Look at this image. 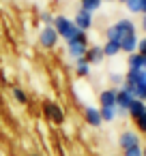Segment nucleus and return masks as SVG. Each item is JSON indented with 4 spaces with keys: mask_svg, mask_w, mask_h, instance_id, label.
Masks as SVG:
<instances>
[{
    "mask_svg": "<svg viewBox=\"0 0 146 156\" xmlns=\"http://www.w3.org/2000/svg\"><path fill=\"white\" fill-rule=\"evenodd\" d=\"M54 30L58 32V37L60 39H65V43H69V41H73L77 34H80V28L73 24V20L71 17H67V15H56L54 17Z\"/></svg>",
    "mask_w": 146,
    "mask_h": 156,
    "instance_id": "1",
    "label": "nucleus"
},
{
    "mask_svg": "<svg viewBox=\"0 0 146 156\" xmlns=\"http://www.w3.org/2000/svg\"><path fill=\"white\" fill-rule=\"evenodd\" d=\"M131 32H135V24L131 22V20H118L114 26H110L107 30H105V39L107 41H116V43H120L122 41V37H127V34H131Z\"/></svg>",
    "mask_w": 146,
    "mask_h": 156,
    "instance_id": "2",
    "label": "nucleus"
},
{
    "mask_svg": "<svg viewBox=\"0 0 146 156\" xmlns=\"http://www.w3.org/2000/svg\"><path fill=\"white\" fill-rule=\"evenodd\" d=\"M88 47H90V45H88V34L80 30V34H77L73 41H69V43H67V56L75 62V60H80V58H84V56H86Z\"/></svg>",
    "mask_w": 146,
    "mask_h": 156,
    "instance_id": "3",
    "label": "nucleus"
},
{
    "mask_svg": "<svg viewBox=\"0 0 146 156\" xmlns=\"http://www.w3.org/2000/svg\"><path fill=\"white\" fill-rule=\"evenodd\" d=\"M58 41H60V37H58V32L54 30V26H43V28L39 30V45H41L43 49H54V47L58 45Z\"/></svg>",
    "mask_w": 146,
    "mask_h": 156,
    "instance_id": "4",
    "label": "nucleus"
},
{
    "mask_svg": "<svg viewBox=\"0 0 146 156\" xmlns=\"http://www.w3.org/2000/svg\"><path fill=\"white\" fill-rule=\"evenodd\" d=\"M41 109H43L45 120H50V122H54V124H62V122H65V111H62V107L56 105L54 101H45Z\"/></svg>",
    "mask_w": 146,
    "mask_h": 156,
    "instance_id": "5",
    "label": "nucleus"
},
{
    "mask_svg": "<svg viewBox=\"0 0 146 156\" xmlns=\"http://www.w3.org/2000/svg\"><path fill=\"white\" fill-rule=\"evenodd\" d=\"M135 101V96L127 90V88H118L116 90V109H120V111H127L129 113V107H131V103Z\"/></svg>",
    "mask_w": 146,
    "mask_h": 156,
    "instance_id": "6",
    "label": "nucleus"
},
{
    "mask_svg": "<svg viewBox=\"0 0 146 156\" xmlns=\"http://www.w3.org/2000/svg\"><path fill=\"white\" fill-rule=\"evenodd\" d=\"M73 24H75L82 32H88V30L92 28V13H90V11L80 9V11L75 13V17H73Z\"/></svg>",
    "mask_w": 146,
    "mask_h": 156,
    "instance_id": "7",
    "label": "nucleus"
},
{
    "mask_svg": "<svg viewBox=\"0 0 146 156\" xmlns=\"http://www.w3.org/2000/svg\"><path fill=\"white\" fill-rule=\"evenodd\" d=\"M118 145H120L122 150L135 147V145H140V135L133 133V130H125V133H120V137H118Z\"/></svg>",
    "mask_w": 146,
    "mask_h": 156,
    "instance_id": "8",
    "label": "nucleus"
},
{
    "mask_svg": "<svg viewBox=\"0 0 146 156\" xmlns=\"http://www.w3.org/2000/svg\"><path fill=\"white\" fill-rule=\"evenodd\" d=\"M137 43H140L137 32H131V34L122 37V41H120V51H125L127 56H129V54H135V51H137Z\"/></svg>",
    "mask_w": 146,
    "mask_h": 156,
    "instance_id": "9",
    "label": "nucleus"
},
{
    "mask_svg": "<svg viewBox=\"0 0 146 156\" xmlns=\"http://www.w3.org/2000/svg\"><path fill=\"white\" fill-rule=\"evenodd\" d=\"M84 58H86V62H88L90 66H95V64H101V62L105 60V56H103V49H101V45H90Z\"/></svg>",
    "mask_w": 146,
    "mask_h": 156,
    "instance_id": "10",
    "label": "nucleus"
},
{
    "mask_svg": "<svg viewBox=\"0 0 146 156\" xmlns=\"http://www.w3.org/2000/svg\"><path fill=\"white\" fill-rule=\"evenodd\" d=\"M84 120H86V124H90V126H95V128H99V126L103 124L101 113H99L97 107H84Z\"/></svg>",
    "mask_w": 146,
    "mask_h": 156,
    "instance_id": "11",
    "label": "nucleus"
},
{
    "mask_svg": "<svg viewBox=\"0 0 146 156\" xmlns=\"http://www.w3.org/2000/svg\"><path fill=\"white\" fill-rule=\"evenodd\" d=\"M116 90L118 88H107L99 94V107H116Z\"/></svg>",
    "mask_w": 146,
    "mask_h": 156,
    "instance_id": "12",
    "label": "nucleus"
},
{
    "mask_svg": "<svg viewBox=\"0 0 146 156\" xmlns=\"http://www.w3.org/2000/svg\"><path fill=\"white\" fill-rule=\"evenodd\" d=\"M101 49H103V56H105V58H114V56L120 54V43H116V41H105V45H101Z\"/></svg>",
    "mask_w": 146,
    "mask_h": 156,
    "instance_id": "13",
    "label": "nucleus"
},
{
    "mask_svg": "<svg viewBox=\"0 0 146 156\" xmlns=\"http://www.w3.org/2000/svg\"><path fill=\"white\" fill-rule=\"evenodd\" d=\"M75 75L80 77V79H84V77H88L90 75V64L86 62V58H80V60H75Z\"/></svg>",
    "mask_w": 146,
    "mask_h": 156,
    "instance_id": "14",
    "label": "nucleus"
},
{
    "mask_svg": "<svg viewBox=\"0 0 146 156\" xmlns=\"http://www.w3.org/2000/svg\"><path fill=\"white\" fill-rule=\"evenodd\" d=\"M144 111H146V103L135 98V101L131 103V107H129V118H131V120H135V118H140Z\"/></svg>",
    "mask_w": 146,
    "mask_h": 156,
    "instance_id": "15",
    "label": "nucleus"
},
{
    "mask_svg": "<svg viewBox=\"0 0 146 156\" xmlns=\"http://www.w3.org/2000/svg\"><path fill=\"white\" fill-rule=\"evenodd\" d=\"M144 58L146 56H142L140 51H135V54H129V60H127V64H129V69H144Z\"/></svg>",
    "mask_w": 146,
    "mask_h": 156,
    "instance_id": "16",
    "label": "nucleus"
},
{
    "mask_svg": "<svg viewBox=\"0 0 146 156\" xmlns=\"http://www.w3.org/2000/svg\"><path fill=\"white\" fill-rule=\"evenodd\" d=\"M11 94H13V98H15L20 105H26V103H28V92H26L24 88L13 86V88H11Z\"/></svg>",
    "mask_w": 146,
    "mask_h": 156,
    "instance_id": "17",
    "label": "nucleus"
},
{
    "mask_svg": "<svg viewBox=\"0 0 146 156\" xmlns=\"http://www.w3.org/2000/svg\"><path fill=\"white\" fill-rule=\"evenodd\" d=\"M99 113H101V120L103 122H114L118 118L116 107H99Z\"/></svg>",
    "mask_w": 146,
    "mask_h": 156,
    "instance_id": "18",
    "label": "nucleus"
},
{
    "mask_svg": "<svg viewBox=\"0 0 146 156\" xmlns=\"http://www.w3.org/2000/svg\"><path fill=\"white\" fill-rule=\"evenodd\" d=\"M80 2H82V7H80V9H84V11H90V13H95V11H99V9H101L103 0H80Z\"/></svg>",
    "mask_w": 146,
    "mask_h": 156,
    "instance_id": "19",
    "label": "nucleus"
},
{
    "mask_svg": "<svg viewBox=\"0 0 146 156\" xmlns=\"http://www.w3.org/2000/svg\"><path fill=\"white\" fill-rule=\"evenodd\" d=\"M127 9L129 13H142V0H127Z\"/></svg>",
    "mask_w": 146,
    "mask_h": 156,
    "instance_id": "20",
    "label": "nucleus"
},
{
    "mask_svg": "<svg viewBox=\"0 0 146 156\" xmlns=\"http://www.w3.org/2000/svg\"><path fill=\"white\" fill-rule=\"evenodd\" d=\"M133 122H135V126H137V130L146 135V111H144V113H142L140 118H135Z\"/></svg>",
    "mask_w": 146,
    "mask_h": 156,
    "instance_id": "21",
    "label": "nucleus"
},
{
    "mask_svg": "<svg viewBox=\"0 0 146 156\" xmlns=\"http://www.w3.org/2000/svg\"><path fill=\"white\" fill-rule=\"evenodd\" d=\"M122 156H144V154H142V145H135V147L122 150Z\"/></svg>",
    "mask_w": 146,
    "mask_h": 156,
    "instance_id": "22",
    "label": "nucleus"
},
{
    "mask_svg": "<svg viewBox=\"0 0 146 156\" xmlns=\"http://www.w3.org/2000/svg\"><path fill=\"white\" fill-rule=\"evenodd\" d=\"M54 13H50V11H45V13H41V22H43V26H52L54 24Z\"/></svg>",
    "mask_w": 146,
    "mask_h": 156,
    "instance_id": "23",
    "label": "nucleus"
},
{
    "mask_svg": "<svg viewBox=\"0 0 146 156\" xmlns=\"http://www.w3.org/2000/svg\"><path fill=\"white\" fill-rule=\"evenodd\" d=\"M110 79H112L116 86H122V83H125V77H122V75H118V73H112V75H110Z\"/></svg>",
    "mask_w": 146,
    "mask_h": 156,
    "instance_id": "24",
    "label": "nucleus"
},
{
    "mask_svg": "<svg viewBox=\"0 0 146 156\" xmlns=\"http://www.w3.org/2000/svg\"><path fill=\"white\" fill-rule=\"evenodd\" d=\"M137 51H140L142 56H146V37L140 39V43H137Z\"/></svg>",
    "mask_w": 146,
    "mask_h": 156,
    "instance_id": "25",
    "label": "nucleus"
},
{
    "mask_svg": "<svg viewBox=\"0 0 146 156\" xmlns=\"http://www.w3.org/2000/svg\"><path fill=\"white\" fill-rule=\"evenodd\" d=\"M142 30L146 32V13H144V17H142Z\"/></svg>",
    "mask_w": 146,
    "mask_h": 156,
    "instance_id": "26",
    "label": "nucleus"
},
{
    "mask_svg": "<svg viewBox=\"0 0 146 156\" xmlns=\"http://www.w3.org/2000/svg\"><path fill=\"white\" fill-rule=\"evenodd\" d=\"M142 13H146V0H142Z\"/></svg>",
    "mask_w": 146,
    "mask_h": 156,
    "instance_id": "27",
    "label": "nucleus"
},
{
    "mask_svg": "<svg viewBox=\"0 0 146 156\" xmlns=\"http://www.w3.org/2000/svg\"><path fill=\"white\" fill-rule=\"evenodd\" d=\"M28 156H41V154H39V152H32V154H28Z\"/></svg>",
    "mask_w": 146,
    "mask_h": 156,
    "instance_id": "28",
    "label": "nucleus"
},
{
    "mask_svg": "<svg viewBox=\"0 0 146 156\" xmlns=\"http://www.w3.org/2000/svg\"><path fill=\"white\" fill-rule=\"evenodd\" d=\"M142 154H144V156H146V145H144V147H142Z\"/></svg>",
    "mask_w": 146,
    "mask_h": 156,
    "instance_id": "29",
    "label": "nucleus"
},
{
    "mask_svg": "<svg viewBox=\"0 0 146 156\" xmlns=\"http://www.w3.org/2000/svg\"><path fill=\"white\" fill-rule=\"evenodd\" d=\"M103 2H114V0H103Z\"/></svg>",
    "mask_w": 146,
    "mask_h": 156,
    "instance_id": "30",
    "label": "nucleus"
},
{
    "mask_svg": "<svg viewBox=\"0 0 146 156\" xmlns=\"http://www.w3.org/2000/svg\"><path fill=\"white\" fill-rule=\"evenodd\" d=\"M118 2H122V5H125V2H127V0H118Z\"/></svg>",
    "mask_w": 146,
    "mask_h": 156,
    "instance_id": "31",
    "label": "nucleus"
}]
</instances>
